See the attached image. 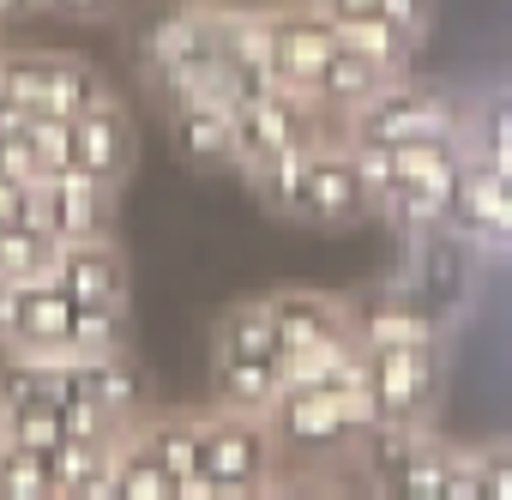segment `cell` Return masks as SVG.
I'll list each match as a JSON object with an SVG mask.
<instances>
[{
    "label": "cell",
    "mask_w": 512,
    "mask_h": 500,
    "mask_svg": "<svg viewBox=\"0 0 512 500\" xmlns=\"http://www.w3.org/2000/svg\"><path fill=\"white\" fill-rule=\"evenodd\" d=\"M49 266H55V235L37 217L0 223V278L7 284H37V278H49Z\"/></svg>",
    "instance_id": "7402d4cb"
},
{
    "label": "cell",
    "mask_w": 512,
    "mask_h": 500,
    "mask_svg": "<svg viewBox=\"0 0 512 500\" xmlns=\"http://www.w3.org/2000/svg\"><path fill=\"white\" fill-rule=\"evenodd\" d=\"M55 494V464L37 446H19L0 434V500H43Z\"/></svg>",
    "instance_id": "cb8c5ba5"
},
{
    "label": "cell",
    "mask_w": 512,
    "mask_h": 500,
    "mask_svg": "<svg viewBox=\"0 0 512 500\" xmlns=\"http://www.w3.org/2000/svg\"><path fill=\"white\" fill-rule=\"evenodd\" d=\"M55 374H61V398L97 404L115 422L151 416V380H145V368L127 350H103V356L73 350V356H55Z\"/></svg>",
    "instance_id": "ba28073f"
},
{
    "label": "cell",
    "mask_w": 512,
    "mask_h": 500,
    "mask_svg": "<svg viewBox=\"0 0 512 500\" xmlns=\"http://www.w3.org/2000/svg\"><path fill=\"white\" fill-rule=\"evenodd\" d=\"M392 79H404V73H386V67H374L362 49H350V43H338V55L326 61V73H320V85H314V97L344 121L356 103H368L380 85H392Z\"/></svg>",
    "instance_id": "ffe728a7"
},
{
    "label": "cell",
    "mask_w": 512,
    "mask_h": 500,
    "mask_svg": "<svg viewBox=\"0 0 512 500\" xmlns=\"http://www.w3.org/2000/svg\"><path fill=\"white\" fill-rule=\"evenodd\" d=\"M73 350H85V356L127 350V302H79V314H73Z\"/></svg>",
    "instance_id": "83f0119b"
},
{
    "label": "cell",
    "mask_w": 512,
    "mask_h": 500,
    "mask_svg": "<svg viewBox=\"0 0 512 500\" xmlns=\"http://www.w3.org/2000/svg\"><path fill=\"white\" fill-rule=\"evenodd\" d=\"M464 115H470L464 103H452L446 91L416 85V79L404 73V79L380 85L368 103H356L338 127H344V139H356V145H410V139L464 127Z\"/></svg>",
    "instance_id": "5b68a950"
},
{
    "label": "cell",
    "mask_w": 512,
    "mask_h": 500,
    "mask_svg": "<svg viewBox=\"0 0 512 500\" xmlns=\"http://www.w3.org/2000/svg\"><path fill=\"white\" fill-rule=\"evenodd\" d=\"M0 55H7V49H0Z\"/></svg>",
    "instance_id": "836d02e7"
},
{
    "label": "cell",
    "mask_w": 512,
    "mask_h": 500,
    "mask_svg": "<svg viewBox=\"0 0 512 500\" xmlns=\"http://www.w3.org/2000/svg\"><path fill=\"white\" fill-rule=\"evenodd\" d=\"M37 223L55 235V241H97V235H115V181H97V175H43L37 181Z\"/></svg>",
    "instance_id": "9c48e42d"
},
{
    "label": "cell",
    "mask_w": 512,
    "mask_h": 500,
    "mask_svg": "<svg viewBox=\"0 0 512 500\" xmlns=\"http://www.w3.org/2000/svg\"><path fill=\"white\" fill-rule=\"evenodd\" d=\"M332 133H344L338 115L308 91L278 85V91H260V97H235V169L241 175L266 169V163H278V157H290L314 139H332Z\"/></svg>",
    "instance_id": "277c9868"
},
{
    "label": "cell",
    "mask_w": 512,
    "mask_h": 500,
    "mask_svg": "<svg viewBox=\"0 0 512 500\" xmlns=\"http://www.w3.org/2000/svg\"><path fill=\"white\" fill-rule=\"evenodd\" d=\"M278 434L272 416L253 410H205L199 416V470L181 482L175 500H241V494H272L278 488Z\"/></svg>",
    "instance_id": "3957f363"
},
{
    "label": "cell",
    "mask_w": 512,
    "mask_h": 500,
    "mask_svg": "<svg viewBox=\"0 0 512 500\" xmlns=\"http://www.w3.org/2000/svg\"><path fill=\"white\" fill-rule=\"evenodd\" d=\"M115 500H175V470L145 434V416L121 428L115 440Z\"/></svg>",
    "instance_id": "e0dca14e"
},
{
    "label": "cell",
    "mask_w": 512,
    "mask_h": 500,
    "mask_svg": "<svg viewBox=\"0 0 512 500\" xmlns=\"http://www.w3.org/2000/svg\"><path fill=\"white\" fill-rule=\"evenodd\" d=\"M211 398L223 410H253L272 416L284 398V356L278 362H241V356H211Z\"/></svg>",
    "instance_id": "d6986e66"
},
{
    "label": "cell",
    "mask_w": 512,
    "mask_h": 500,
    "mask_svg": "<svg viewBox=\"0 0 512 500\" xmlns=\"http://www.w3.org/2000/svg\"><path fill=\"white\" fill-rule=\"evenodd\" d=\"M272 314H278L284 356H308V350L356 338V302L332 290H272Z\"/></svg>",
    "instance_id": "8fae6325"
},
{
    "label": "cell",
    "mask_w": 512,
    "mask_h": 500,
    "mask_svg": "<svg viewBox=\"0 0 512 500\" xmlns=\"http://www.w3.org/2000/svg\"><path fill=\"white\" fill-rule=\"evenodd\" d=\"M133 61L163 109L193 103V97H229V73H223V49H217L205 0H157V7H145L133 19Z\"/></svg>",
    "instance_id": "6da1fadb"
},
{
    "label": "cell",
    "mask_w": 512,
    "mask_h": 500,
    "mask_svg": "<svg viewBox=\"0 0 512 500\" xmlns=\"http://www.w3.org/2000/svg\"><path fill=\"white\" fill-rule=\"evenodd\" d=\"M386 19H392L398 31H410L416 43H428V31H434V0H392Z\"/></svg>",
    "instance_id": "f546056e"
},
{
    "label": "cell",
    "mask_w": 512,
    "mask_h": 500,
    "mask_svg": "<svg viewBox=\"0 0 512 500\" xmlns=\"http://www.w3.org/2000/svg\"><path fill=\"white\" fill-rule=\"evenodd\" d=\"M73 133H79V175L115 181V187L133 175V121H127L121 97L73 115Z\"/></svg>",
    "instance_id": "2e32d148"
},
{
    "label": "cell",
    "mask_w": 512,
    "mask_h": 500,
    "mask_svg": "<svg viewBox=\"0 0 512 500\" xmlns=\"http://www.w3.org/2000/svg\"><path fill=\"white\" fill-rule=\"evenodd\" d=\"M49 398H61L55 356L0 350V416H13V410H25V404H49Z\"/></svg>",
    "instance_id": "44dd1931"
},
{
    "label": "cell",
    "mask_w": 512,
    "mask_h": 500,
    "mask_svg": "<svg viewBox=\"0 0 512 500\" xmlns=\"http://www.w3.org/2000/svg\"><path fill=\"white\" fill-rule=\"evenodd\" d=\"M476 500H512V446H476Z\"/></svg>",
    "instance_id": "f1b7e54d"
},
{
    "label": "cell",
    "mask_w": 512,
    "mask_h": 500,
    "mask_svg": "<svg viewBox=\"0 0 512 500\" xmlns=\"http://www.w3.org/2000/svg\"><path fill=\"white\" fill-rule=\"evenodd\" d=\"M253 187H260V199L290 217V223H320V229H344V223H362L374 211L368 199V181H362V163L350 151L344 133L332 139H314L266 169H253L247 175Z\"/></svg>",
    "instance_id": "7a4b0ae2"
},
{
    "label": "cell",
    "mask_w": 512,
    "mask_h": 500,
    "mask_svg": "<svg viewBox=\"0 0 512 500\" xmlns=\"http://www.w3.org/2000/svg\"><path fill=\"white\" fill-rule=\"evenodd\" d=\"M446 235L452 241H488V247H506L512 254V175L470 157L458 199H452V217H446Z\"/></svg>",
    "instance_id": "30bf717a"
},
{
    "label": "cell",
    "mask_w": 512,
    "mask_h": 500,
    "mask_svg": "<svg viewBox=\"0 0 512 500\" xmlns=\"http://www.w3.org/2000/svg\"><path fill=\"white\" fill-rule=\"evenodd\" d=\"M464 139H470V157H482V163L512 175V97H500L488 109H470L464 115Z\"/></svg>",
    "instance_id": "4316f807"
},
{
    "label": "cell",
    "mask_w": 512,
    "mask_h": 500,
    "mask_svg": "<svg viewBox=\"0 0 512 500\" xmlns=\"http://www.w3.org/2000/svg\"><path fill=\"white\" fill-rule=\"evenodd\" d=\"M145 434H151V446L163 452V464L175 470V494H181V482L199 470V416H145Z\"/></svg>",
    "instance_id": "484cf974"
},
{
    "label": "cell",
    "mask_w": 512,
    "mask_h": 500,
    "mask_svg": "<svg viewBox=\"0 0 512 500\" xmlns=\"http://www.w3.org/2000/svg\"><path fill=\"white\" fill-rule=\"evenodd\" d=\"M169 139L193 169H235V97H193L169 109Z\"/></svg>",
    "instance_id": "4fadbf2b"
},
{
    "label": "cell",
    "mask_w": 512,
    "mask_h": 500,
    "mask_svg": "<svg viewBox=\"0 0 512 500\" xmlns=\"http://www.w3.org/2000/svg\"><path fill=\"white\" fill-rule=\"evenodd\" d=\"M211 356H241V362H278V314H272V296H253V302H235L217 314L211 326Z\"/></svg>",
    "instance_id": "ac0fdd59"
},
{
    "label": "cell",
    "mask_w": 512,
    "mask_h": 500,
    "mask_svg": "<svg viewBox=\"0 0 512 500\" xmlns=\"http://www.w3.org/2000/svg\"><path fill=\"white\" fill-rule=\"evenodd\" d=\"M121 0H43V13H61V19H109Z\"/></svg>",
    "instance_id": "4dcf8cb0"
},
{
    "label": "cell",
    "mask_w": 512,
    "mask_h": 500,
    "mask_svg": "<svg viewBox=\"0 0 512 500\" xmlns=\"http://www.w3.org/2000/svg\"><path fill=\"white\" fill-rule=\"evenodd\" d=\"M49 278L79 296V302H127V260L115 235H97V241H55V266Z\"/></svg>",
    "instance_id": "9a60e30c"
},
{
    "label": "cell",
    "mask_w": 512,
    "mask_h": 500,
    "mask_svg": "<svg viewBox=\"0 0 512 500\" xmlns=\"http://www.w3.org/2000/svg\"><path fill=\"white\" fill-rule=\"evenodd\" d=\"M31 13H43V0H0V31L19 25V19H31Z\"/></svg>",
    "instance_id": "d6a6232c"
},
{
    "label": "cell",
    "mask_w": 512,
    "mask_h": 500,
    "mask_svg": "<svg viewBox=\"0 0 512 500\" xmlns=\"http://www.w3.org/2000/svg\"><path fill=\"white\" fill-rule=\"evenodd\" d=\"M344 31L338 19L320 7V0H278L272 7V67H278V85L284 91H308L320 85L326 61L338 55Z\"/></svg>",
    "instance_id": "8992f818"
},
{
    "label": "cell",
    "mask_w": 512,
    "mask_h": 500,
    "mask_svg": "<svg viewBox=\"0 0 512 500\" xmlns=\"http://www.w3.org/2000/svg\"><path fill=\"white\" fill-rule=\"evenodd\" d=\"M73 314H79V296H67L55 278L19 284V320H13L7 350H31V356H73Z\"/></svg>",
    "instance_id": "5bb4252c"
},
{
    "label": "cell",
    "mask_w": 512,
    "mask_h": 500,
    "mask_svg": "<svg viewBox=\"0 0 512 500\" xmlns=\"http://www.w3.org/2000/svg\"><path fill=\"white\" fill-rule=\"evenodd\" d=\"M440 338V320L428 302H416V290L404 284H386L374 296L356 302V344L362 350H392V344H434Z\"/></svg>",
    "instance_id": "7c38bea8"
},
{
    "label": "cell",
    "mask_w": 512,
    "mask_h": 500,
    "mask_svg": "<svg viewBox=\"0 0 512 500\" xmlns=\"http://www.w3.org/2000/svg\"><path fill=\"white\" fill-rule=\"evenodd\" d=\"M320 7H326L338 25H350V19H374V13H386L392 0H320Z\"/></svg>",
    "instance_id": "1f68e13d"
},
{
    "label": "cell",
    "mask_w": 512,
    "mask_h": 500,
    "mask_svg": "<svg viewBox=\"0 0 512 500\" xmlns=\"http://www.w3.org/2000/svg\"><path fill=\"white\" fill-rule=\"evenodd\" d=\"M344 31V43L350 49H362L374 67H386V73H410V61H416V37L410 31H398L386 13H374V19H350V25H338Z\"/></svg>",
    "instance_id": "603a6c76"
},
{
    "label": "cell",
    "mask_w": 512,
    "mask_h": 500,
    "mask_svg": "<svg viewBox=\"0 0 512 500\" xmlns=\"http://www.w3.org/2000/svg\"><path fill=\"white\" fill-rule=\"evenodd\" d=\"M368 386H374L380 422H434V404H440V338L434 344L368 350Z\"/></svg>",
    "instance_id": "52a82bcc"
},
{
    "label": "cell",
    "mask_w": 512,
    "mask_h": 500,
    "mask_svg": "<svg viewBox=\"0 0 512 500\" xmlns=\"http://www.w3.org/2000/svg\"><path fill=\"white\" fill-rule=\"evenodd\" d=\"M446 470H452V440H440L428 428V440L410 452V464L392 476V494H410V500H446Z\"/></svg>",
    "instance_id": "d4e9b609"
}]
</instances>
